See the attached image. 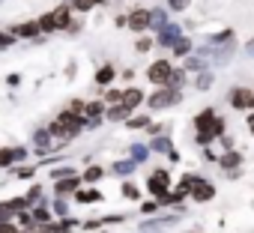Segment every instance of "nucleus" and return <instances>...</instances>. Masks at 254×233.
<instances>
[{"mask_svg": "<svg viewBox=\"0 0 254 233\" xmlns=\"http://www.w3.org/2000/svg\"><path fill=\"white\" fill-rule=\"evenodd\" d=\"M120 191H123V197H129V200H138V197H141V191H138V185H135V182H123V185H120Z\"/></svg>", "mask_w": 254, "mask_h": 233, "instance_id": "72a5a7b5", "label": "nucleus"}, {"mask_svg": "<svg viewBox=\"0 0 254 233\" xmlns=\"http://www.w3.org/2000/svg\"><path fill=\"white\" fill-rule=\"evenodd\" d=\"M96 3H105V0H96Z\"/></svg>", "mask_w": 254, "mask_h": 233, "instance_id": "603ef678", "label": "nucleus"}, {"mask_svg": "<svg viewBox=\"0 0 254 233\" xmlns=\"http://www.w3.org/2000/svg\"><path fill=\"white\" fill-rule=\"evenodd\" d=\"M0 3H3V0H0Z\"/></svg>", "mask_w": 254, "mask_h": 233, "instance_id": "5fc2aeb1", "label": "nucleus"}, {"mask_svg": "<svg viewBox=\"0 0 254 233\" xmlns=\"http://www.w3.org/2000/svg\"><path fill=\"white\" fill-rule=\"evenodd\" d=\"M191 182H194V174H186V176L180 179V185H177V191H183V194H189V191H191Z\"/></svg>", "mask_w": 254, "mask_h": 233, "instance_id": "37998d69", "label": "nucleus"}, {"mask_svg": "<svg viewBox=\"0 0 254 233\" xmlns=\"http://www.w3.org/2000/svg\"><path fill=\"white\" fill-rule=\"evenodd\" d=\"M15 221L24 227V230H30V227H36V218H33V209H21L18 215H15Z\"/></svg>", "mask_w": 254, "mask_h": 233, "instance_id": "cd10ccee", "label": "nucleus"}, {"mask_svg": "<svg viewBox=\"0 0 254 233\" xmlns=\"http://www.w3.org/2000/svg\"><path fill=\"white\" fill-rule=\"evenodd\" d=\"M18 39H30V42H45L42 36V24H39V18H27V21H18V24H12L9 27Z\"/></svg>", "mask_w": 254, "mask_h": 233, "instance_id": "20e7f679", "label": "nucleus"}, {"mask_svg": "<svg viewBox=\"0 0 254 233\" xmlns=\"http://www.w3.org/2000/svg\"><path fill=\"white\" fill-rule=\"evenodd\" d=\"M15 218V209L9 206V200H0V224L3 221H12Z\"/></svg>", "mask_w": 254, "mask_h": 233, "instance_id": "f704fd0d", "label": "nucleus"}, {"mask_svg": "<svg viewBox=\"0 0 254 233\" xmlns=\"http://www.w3.org/2000/svg\"><path fill=\"white\" fill-rule=\"evenodd\" d=\"M194 233H203V230H194Z\"/></svg>", "mask_w": 254, "mask_h": 233, "instance_id": "864d4df0", "label": "nucleus"}, {"mask_svg": "<svg viewBox=\"0 0 254 233\" xmlns=\"http://www.w3.org/2000/svg\"><path fill=\"white\" fill-rule=\"evenodd\" d=\"M144 99H147V96H144V90H141V87H126V90H123V102L129 105L132 111H138V105H141Z\"/></svg>", "mask_w": 254, "mask_h": 233, "instance_id": "dca6fc26", "label": "nucleus"}, {"mask_svg": "<svg viewBox=\"0 0 254 233\" xmlns=\"http://www.w3.org/2000/svg\"><path fill=\"white\" fill-rule=\"evenodd\" d=\"M194 200H212L215 197V185L209 182V179H203V176H194V182H191V191H189Z\"/></svg>", "mask_w": 254, "mask_h": 233, "instance_id": "9d476101", "label": "nucleus"}, {"mask_svg": "<svg viewBox=\"0 0 254 233\" xmlns=\"http://www.w3.org/2000/svg\"><path fill=\"white\" fill-rule=\"evenodd\" d=\"M159 206H162V200L156 197V200H147V203L141 206V212H144V215H156V212H159Z\"/></svg>", "mask_w": 254, "mask_h": 233, "instance_id": "c03bdc74", "label": "nucleus"}, {"mask_svg": "<svg viewBox=\"0 0 254 233\" xmlns=\"http://www.w3.org/2000/svg\"><path fill=\"white\" fill-rule=\"evenodd\" d=\"M75 72H78V66H75V63H69V66H66V78L72 81V78H75Z\"/></svg>", "mask_w": 254, "mask_h": 233, "instance_id": "de8ad7c7", "label": "nucleus"}, {"mask_svg": "<svg viewBox=\"0 0 254 233\" xmlns=\"http://www.w3.org/2000/svg\"><path fill=\"white\" fill-rule=\"evenodd\" d=\"M69 33H72V36H75V33H81V18H75V24L69 27Z\"/></svg>", "mask_w": 254, "mask_h": 233, "instance_id": "09e8293b", "label": "nucleus"}, {"mask_svg": "<svg viewBox=\"0 0 254 233\" xmlns=\"http://www.w3.org/2000/svg\"><path fill=\"white\" fill-rule=\"evenodd\" d=\"M147 191H150L153 197H159V200L171 191V176H168V171H165V168H159V171H153V174H150V179H147Z\"/></svg>", "mask_w": 254, "mask_h": 233, "instance_id": "423d86ee", "label": "nucleus"}, {"mask_svg": "<svg viewBox=\"0 0 254 233\" xmlns=\"http://www.w3.org/2000/svg\"><path fill=\"white\" fill-rule=\"evenodd\" d=\"M233 51H236V45H233V42H227L221 51H215V63H218V66H224V63L233 57Z\"/></svg>", "mask_w": 254, "mask_h": 233, "instance_id": "c85d7f7f", "label": "nucleus"}, {"mask_svg": "<svg viewBox=\"0 0 254 233\" xmlns=\"http://www.w3.org/2000/svg\"><path fill=\"white\" fill-rule=\"evenodd\" d=\"M180 36H183V33H180V27H177V24H165V27L159 30L156 45H162V48H174V42H177Z\"/></svg>", "mask_w": 254, "mask_h": 233, "instance_id": "f8f14e48", "label": "nucleus"}, {"mask_svg": "<svg viewBox=\"0 0 254 233\" xmlns=\"http://www.w3.org/2000/svg\"><path fill=\"white\" fill-rule=\"evenodd\" d=\"M153 45H156V39H147V36H144V39H138V42H135V51H141V54H147V51H150Z\"/></svg>", "mask_w": 254, "mask_h": 233, "instance_id": "a18cd8bd", "label": "nucleus"}, {"mask_svg": "<svg viewBox=\"0 0 254 233\" xmlns=\"http://www.w3.org/2000/svg\"><path fill=\"white\" fill-rule=\"evenodd\" d=\"M191 6V0H168V9L171 12H186Z\"/></svg>", "mask_w": 254, "mask_h": 233, "instance_id": "a19ab883", "label": "nucleus"}, {"mask_svg": "<svg viewBox=\"0 0 254 233\" xmlns=\"http://www.w3.org/2000/svg\"><path fill=\"white\" fill-rule=\"evenodd\" d=\"M54 12V21H57V33H69V27L75 24V9H72V3H66V0H63V3L60 6H54L51 9Z\"/></svg>", "mask_w": 254, "mask_h": 233, "instance_id": "0eeeda50", "label": "nucleus"}, {"mask_svg": "<svg viewBox=\"0 0 254 233\" xmlns=\"http://www.w3.org/2000/svg\"><path fill=\"white\" fill-rule=\"evenodd\" d=\"M93 6H99L96 0H72V9H75L78 15H87V12H90Z\"/></svg>", "mask_w": 254, "mask_h": 233, "instance_id": "2f4dec72", "label": "nucleus"}, {"mask_svg": "<svg viewBox=\"0 0 254 233\" xmlns=\"http://www.w3.org/2000/svg\"><path fill=\"white\" fill-rule=\"evenodd\" d=\"M132 116V108L126 105V102H117V105H108V111H105V120H111V123H126Z\"/></svg>", "mask_w": 254, "mask_h": 233, "instance_id": "9b49d317", "label": "nucleus"}, {"mask_svg": "<svg viewBox=\"0 0 254 233\" xmlns=\"http://www.w3.org/2000/svg\"><path fill=\"white\" fill-rule=\"evenodd\" d=\"M150 21H153V12H150V9H144V6H138V9H132V12H129V30H135V33L150 30Z\"/></svg>", "mask_w": 254, "mask_h": 233, "instance_id": "1a4fd4ad", "label": "nucleus"}, {"mask_svg": "<svg viewBox=\"0 0 254 233\" xmlns=\"http://www.w3.org/2000/svg\"><path fill=\"white\" fill-rule=\"evenodd\" d=\"M150 150H156V153H171L174 147H171V138H168V135H153Z\"/></svg>", "mask_w": 254, "mask_h": 233, "instance_id": "4be33fe9", "label": "nucleus"}, {"mask_svg": "<svg viewBox=\"0 0 254 233\" xmlns=\"http://www.w3.org/2000/svg\"><path fill=\"white\" fill-rule=\"evenodd\" d=\"M81 185H84V176H81V174H75V176H63V179H54V194H60V197H72Z\"/></svg>", "mask_w": 254, "mask_h": 233, "instance_id": "6e6552de", "label": "nucleus"}, {"mask_svg": "<svg viewBox=\"0 0 254 233\" xmlns=\"http://www.w3.org/2000/svg\"><path fill=\"white\" fill-rule=\"evenodd\" d=\"M126 90V87H123ZM123 90L120 87H111V90H105V102L108 105H117V102H123Z\"/></svg>", "mask_w": 254, "mask_h": 233, "instance_id": "c9c22d12", "label": "nucleus"}, {"mask_svg": "<svg viewBox=\"0 0 254 233\" xmlns=\"http://www.w3.org/2000/svg\"><path fill=\"white\" fill-rule=\"evenodd\" d=\"M72 200H75V203H102L105 197H102V191H99V188H93V185H90V188H84V185H81V188L72 194Z\"/></svg>", "mask_w": 254, "mask_h": 233, "instance_id": "4468645a", "label": "nucleus"}, {"mask_svg": "<svg viewBox=\"0 0 254 233\" xmlns=\"http://www.w3.org/2000/svg\"><path fill=\"white\" fill-rule=\"evenodd\" d=\"M114 78H117V69H114V63H102L99 69H96V87H111L114 84Z\"/></svg>", "mask_w": 254, "mask_h": 233, "instance_id": "ddd939ff", "label": "nucleus"}, {"mask_svg": "<svg viewBox=\"0 0 254 233\" xmlns=\"http://www.w3.org/2000/svg\"><path fill=\"white\" fill-rule=\"evenodd\" d=\"M36 171H39V165H15V168H12L15 179H33Z\"/></svg>", "mask_w": 254, "mask_h": 233, "instance_id": "5701e85b", "label": "nucleus"}, {"mask_svg": "<svg viewBox=\"0 0 254 233\" xmlns=\"http://www.w3.org/2000/svg\"><path fill=\"white\" fill-rule=\"evenodd\" d=\"M194 129H197V144H200V147H206L209 141L221 138V132H224V123L218 120V114H215L212 108H203V111L194 116Z\"/></svg>", "mask_w": 254, "mask_h": 233, "instance_id": "f257e3e1", "label": "nucleus"}, {"mask_svg": "<svg viewBox=\"0 0 254 233\" xmlns=\"http://www.w3.org/2000/svg\"><path fill=\"white\" fill-rule=\"evenodd\" d=\"M6 87H21V75L18 72H9L6 75Z\"/></svg>", "mask_w": 254, "mask_h": 233, "instance_id": "49530a36", "label": "nucleus"}, {"mask_svg": "<svg viewBox=\"0 0 254 233\" xmlns=\"http://www.w3.org/2000/svg\"><path fill=\"white\" fill-rule=\"evenodd\" d=\"M51 209H54V215H57V218H66V215H72V212H69V197H60V194H54V200H51Z\"/></svg>", "mask_w": 254, "mask_h": 233, "instance_id": "412c9836", "label": "nucleus"}, {"mask_svg": "<svg viewBox=\"0 0 254 233\" xmlns=\"http://www.w3.org/2000/svg\"><path fill=\"white\" fill-rule=\"evenodd\" d=\"M183 102V93L177 87H159L150 99H147V108L150 111H165V108H174Z\"/></svg>", "mask_w": 254, "mask_h": 233, "instance_id": "f03ea898", "label": "nucleus"}, {"mask_svg": "<svg viewBox=\"0 0 254 233\" xmlns=\"http://www.w3.org/2000/svg\"><path fill=\"white\" fill-rule=\"evenodd\" d=\"M171 51H174V54H180V57H183V54H189V51H191V39L180 36V39L174 42V48H171Z\"/></svg>", "mask_w": 254, "mask_h": 233, "instance_id": "473e14b6", "label": "nucleus"}, {"mask_svg": "<svg viewBox=\"0 0 254 233\" xmlns=\"http://www.w3.org/2000/svg\"><path fill=\"white\" fill-rule=\"evenodd\" d=\"M48 132L54 135V141H69V135H66V129H63V123L57 120V116H54V120L48 123Z\"/></svg>", "mask_w": 254, "mask_h": 233, "instance_id": "bb28decb", "label": "nucleus"}, {"mask_svg": "<svg viewBox=\"0 0 254 233\" xmlns=\"http://www.w3.org/2000/svg\"><path fill=\"white\" fill-rule=\"evenodd\" d=\"M75 174H78L75 168H66V165H63V168H51L48 176H51V179H63V176H75Z\"/></svg>", "mask_w": 254, "mask_h": 233, "instance_id": "e433bc0d", "label": "nucleus"}, {"mask_svg": "<svg viewBox=\"0 0 254 233\" xmlns=\"http://www.w3.org/2000/svg\"><path fill=\"white\" fill-rule=\"evenodd\" d=\"M30 156V150L24 144H15V147H0V171H12L15 165H21L24 159Z\"/></svg>", "mask_w": 254, "mask_h": 233, "instance_id": "7ed1b4c3", "label": "nucleus"}, {"mask_svg": "<svg viewBox=\"0 0 254 233\" xmlns=\"http://www.w3.org/2000/svg\"><path fill=\"white\" fill-rule=\"evenodd\" d=\"M248 51H251V54H254V42H251V45H248Z\"/></svg>", "mask_w": 254, "mask_h": 233, "instance_id": "8fccbe9b", "label": "nucleus"}, {"mask_svg": "<svg viewBox=\"0 0 254 233\" xmlns=\"http://www.w3.org/2000/svg\"><path fill=\"white\" fill-rule=\"evenodd\" d=\"M230 105L236 108V111H245V108H254V93H248V90H233L230 93Z\"/></svg>", "mask_w": 254, "mask_h": 233, "instance_id": "2eb2a0df", "label": "nucleus"}, {"mask_svg": "<svg viewBox=\"0 0 254 233\" xmlns=\"http://www.w3.org/2000/svg\"><path fill=\"white\" fill-rule=\"evenodd\" d=\"M39 24H42V33H57V21H54V12H42L39 15Z\"/></svg>", "mask_w": 254, "mask_h": 233, "instance_id": "393cba45", "label": "nucleus"}, {"mask_svg": "<svg viewBox=\"0 0 254 233\" xmlns=\"http://www.w3.org/2000/svg\"><path fill=\"white\" fill-rule=\"evenodd\" d=\"M186 72H189V69H174V72H171V78H168V84H165V87H177V90H180V87H183V84H186Z\"/></svg>", "mask_w": 254, "mask_h": 233, "instance_id": "c756f323", "label": "nucleus"}, {"mask_svg": "<svg viewBox=\"0 0 254 233\" xmlns=\"http://www.w3.org/2000/svg\"><path fill=\"white\" fill-rule=\"evenodd\" d=\"M96 233H108V230H96Z\"/></svg>", "mask_w": 254, "mask_h": 233, "instance_id": "3c124183", "label": "nucleus"}, {"mask_svg": "<svg viewBox=\"0 0 254 233\" xmlns=\"http://www.w3.org/2000/svg\"><path fill=\"white\" fill-rule=\"evenodd\" d=\"M0 233H24V227L12 218V221H3V224H0Z\"/></svg>", "mask_w": 254, "mask_h": 233, "instance_id": "ea45409f", "label": "nucleus"}, {"mask_svg": "<svg viewBox=\"0 0 254 233\" xmlns=\"http://www.w3.org/2000/svg\"><path fill=\"white\" fill-rule=\"evenodd\" d=\"M194 87H197V90H209V87H212V72H200L197 81H194Z\"/></svg>", "mask_w": 254, "mask_h": 233, "instance_id": "58836bf2", "label": "nucleus"}, {"mask_svg": "<svg viewBox=\"0 0 254 233\" xmlns=\"http://www.w3.org/2000/svg\"><path fill=\"white\" fill-rule=\"evenodd\" d=\"M171 72H174V63L171 60H156V63L147 66V81L156 84V87H165L168 78H171Z\"/></svg>", "mask_w": 254, "mask_h": 233, "instance_id": "39448f33", "label": "nucleus"}, {"mask_svg": "<svg viewBox=\"0 0 254 233\" xmlns=\"http://www.w3.org/2000/svg\"><path fill=\"white\" fill-rule=\"evenodd\" d=\"M135 168H138L135 159H123V162H114V165H111V174H117V176H129V174H135Z\"/></svg>", "mask_w": 254, "mask_h": 233, "instance_id": "f3484780", "label": "nucleus"}, {"mask_svg": "<svg viewBox=\"0 0 254 233\" xmlns=\"http://www.w3.org/2000/svg\"><path fill=\"white\" fill-rule=\"evenodd\" d=\"M15 42H18V36L12 30H0V48H12Z\"/></svg>", "mask_w": 254, "mask_h": 233, "instance_id": "4c0bfd02", "label": "nucleus"}, {"mask_svg": "<svg viewBox=\"0 0 254 233\" xmlns=\"http://www.w3.org/2000/svg\"><path fill=\"white\" fill-rule=\"evenodd\" d=\"M150 12H153V21H150V27H153V30H162L165 24H171V21H168V9H165V6H156V9H150Z\"/></svg>", "mask_w": 254, "mask_h": 233, "instance_id": "aec40b11", "label": "nucleus"}, {"mask_svg": "<svg viewBox=\"0 0 254 233\" xmlns=\"http://www.w3.org/2000/svg\"><path fill=\"white\" fill-rule=\"evenodd\" d=\"M126 126H129V129H150L153 123H150V114H138V116L132 114L129 120H126Z\"/></svg>", "mask_w": 254, "mask_h": 233, "instance_id": "b1692460", "label": "nucleus"}, {"mask_svg": "<svg viewBox=\"0 0 254 233\" xmlns=\"http://www.w3.org/2000/svg\"><path fill=\"white\" fill-rule=\"evenodd\" d=\"M24 194H27V200H30V209H33L36 203H42V200H45V185H42V182H30V188H27Z\"/></svg>", "mask_w": 254, "mask_h": 233, "instance_id": "a211bd4d", "label": "nucleus"}, {"mask_svg": "<svg viewBox=\"0 0 254 233\" xmlns=\"http://www.w3.org/2000/svg\"><path fill=\"white\" fill-rule=\"evenodd\" d=\"M129 153H132V159L141 165V162H147V156H150L153 150H150V144H132V150H129Z\"/></svg>", "mask_w": 254, "mask_h": 233, "instance_id": "a878e982", "label": "nucleus"}, {"mask_svg": "<svg viewBox=\"0 0 254 233\" xmlns=\"http://www.w3.org/2000/svg\"><path fill=\"white\" fill-rule=\"evenodd\" d=\"M186 69L189 72H203V60L194 54V57H186Z\"/></svg>", "mask_w": 254, "mask_h": 233, "instance_id": "79ce46f5", "label": "nucleus"}, {"mask_svg": "<svg viewBox=\"0 0 254 233\" xmlns=\"http://www.w3.org/2000/svg\"><path fill=\"white\" fill-rule=\"evenodd\" d=\"M81 176H84V182H87V185H93V182H99V179L105 176V168H102V165H87Z\"/></svg>", "mask_w": 254, "mask_h": 233, "instance_id": "6ab92c4d", "label": "nucleus"}, {"mask_svg": "<svg viewBox=\"0 0 254 233\" xmlns=\"http://www.w3.org/2000/svg\"><path fill=\"white\" fill-rule=\"evenodd\" d=\"M239 162H242V156H239V153H224V156H218V165H221V168H227V171H230V168H236Z\"/></svg>", "mask_w": 254, "mask_h": 233, "instance_id": "7c9ffc66", "label": "nucleus"}]
</instances>
